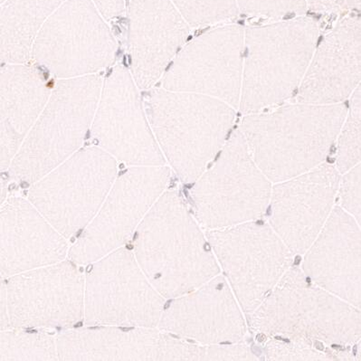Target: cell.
Segmentation results:
<instances>
[{"instance_id":"35","label":"cell","mask_w":361,"mask_h":361,"mask_svg":"<svg viewBox=\"0 0 361 361\" xmlns=\"http://www.w3.org/2000/svg\"><path fill=\"white\" fill-rule=\"evenodd\" d=\"M6 192H8V186H6V182L0 176V207L3 205L6 200Z\"/></svg>"},{"instance_id":"10","label":"cell","mask_w":361,"mask_h":361,"mask_svg":"<svg viewBox=\"0 0 361 361\" xmlns=\"http://www.w3.org/2000/svg\"><path fill=\"white\" fill-rule=\"evenodd\" d=\"M205 233L245 314L261 305L293 264L295 255L261 219Z\"/></svg>"},{"instance_id":"32","label":"cell","mask_w":361,"mask_h":361,"mask_svg":"<svg viewBox=\"0 0 361 361\" xmlns=\"http://www.w3.org/2000/svg\"><path fill=\"white\" fill-rule=\"evenodd\" d=\"M307 8L319 14H340L360 8V0H306Z\"/></svg>"},{"instance_id":"20","label":"cell","mask_w":361,"mask_h":361,"mask_svg":"<svg viewBox=\"0 0 361 361\" xmlns=\"http://www.w3.org/2000/svg\"><path fill=\"white\" fill-rule=\"evenodd\" d=\"M360 17L345 16L316 46L293 102L343 103L360 85Z\"/></svg>"},{"instance_id":"29","label":"cell","mask_w":361,"mask_h":361,"mask_svg":"<svg viewBox=\"0 0 361 361\" xmlns=\"http://www.w3.org/2000/svg\"><path fill=\"white\" fill-rule=\"evenodd\" d=\"M238 11L252 17H299L307 11L306 0H236Z\"/></svg>"},{"instance_id":"16","label":"cell","mask_w":361,"mask_h":361,"mask_svg":"<svg viewBox=\"0 0 361 361\" xmlns=\"http://www.w3.org/2000/svg\"><path fill=\"white\" fill-rule=\"evenodd\" d=\"M341 173L324 162L271 187L267 222L295 255H302L327 221L336 202Z\"/></svg>"},{"instance_id":"27","label":"cell","mask_w":361,"mask_h":361,"mask_svg":"<svg viewBox=\"0 0 361 361\" xmlns=\"http://www.w3.org/2000/svg\"><path fill=\"white\" fill-rule=\"evenodd\" d=\"M265 360L270 361H327V360H357L350 349L322 350L310 346L283 338H267L263 343Z\"/></svg>"},{"instance_id":"7","label":"cell","mask_w":361,"mask_h":361,"mask_svg":"<svg viewBox=\"0 0 361 361\" xmlns=\"http://www.w3.org/2000/svg\"><path fill=\"white\" fill-rule=\"evenodd\" d=\"M192 184L191 207L204 231L260 219L269 206L271 182L255 164L239 130Z\"/></svg>"},{"instance_id":"28","label":"cell","mask_w":361,"mask_h":361,"mask_svg":"<svg viewBox=\"0 0 361 361\" xmlns=\"http://www.w3.org/2000/svg\"><path fill=\"white\" fill-rule=\"evenodd\" d=\"M190 27L222 23L238 14L236 0H171Z\"/></svg>"},{"instance_id":"13","label":"cell","mask_w":361,"mask_h":361,"mask_svg":"<svg viewBox=\"0 0 361 361\" xmlns=\"http://www.w3.org/2000/svg\"><path fill=\"white\" fill-rule=\"evenodd\" d=\"M245 28L224 25L200 35L176 54L162 75V88L240 103Z\"/></svg>"},{"instance_id":"14","label":"cell","mask_w":361,"mask_h":361,"mask_svg":"<svg viewBox=\"0 0 361 361\" xmlns=\"http://www.w3.org/2000/svg\"><path fill=\"white\" fill-rule=\"evenodd\" d=\"M137 88L123 65L111 70L103 80L91 138L95 146L130 167L165 165Z\"/></svg>"},{"instance_id":"4","label":"cell","mask_w":361,"mask_h":361,"mask_svg":"<svg viewBox=\"0 0 361 361\" xmlns=\"http://www.w3.org/2000/svg\"><path fill=\"white\" fill-rule=\"evenodd\" d=\"M142 101L166 161L182 182L194 183L228 140L235 109L219 99L163 88L146 92Z\"/></svg>"},{"instance_id":"25","label":"cell","mask_w":361,"mask_h":361,"mask_svg":"<svg viewBox=\"0 0 361 361\" xmlns=\"http://www.w3.org/2000/svg\"><path fill=\"white\" fill-rule=\"evenodd\" d=\"M59 360L56 338L20 329L0 331V361Z\"/></svg>"},{"instance_id":"2","label":"cell","mask_w":361,"mask_h":361,"mask_svg":"<svg viewBox=\"0 0 361 361\" xmlns=\"http://www.w3.org/2000/svg\"><path fill=\"white\" fill-rule=\"evenodd\" d=\"M348 106L292 102L245 115L241 133L255 164L273 183L290 180L325 162Z\"/></svg>"},{"instance_id":"17","label":"cell","mask_w":361,"mask_h":361,"mask_svg":"<svg viewBox=\"0 0 361 361\" xmlns=\"http://www.w3.org/2000/svg\"><path fill=\"white\" fill-rule=\"evenodd\" d=\"M59 360L200 361L203 347L156 328L101 325L62 332Z\"/></svg>"},{"instance_id":"24","label":"cell","mask_w":361,"mask_h":361,"mask_svg":"<svg viewBox=\"0 0 361 361\" xmlns=\"http://www.w3.org/2000/svg\"><path fill=\"white\" fill-rule=\"evenodd\" d=\"M66 0H6L0 6V62L27 63L38 32Z\"/></svg>"},{"instance_id":"26","label":"cell","mask_w":361,"mask_h":361,"mask_svg":"<svg viewBox=\"0 0 361 361\" xmlns=\"http://www.w3.org/2000/svg\"><path fill=\"white\" fill-rule=\"evenodd\" d=\"M360 86L351 94L350 107L338 136L336 164L341 175L360 164L361 104Z\"/></svg>"},{"instance_id":"6","label":"cell","mask_w":361,"mask_h":361,"mask_svg":"<svg viewBox=\"0 0 361 361\" xmlns=\"http://www.w3.org/2000/svg\"><path fill=\"white\" fill-rule=\"evenodd\" d=\"M102 85L97 75L57 81L8 169L12 180L33 185L81 149Z\"/></svg>"},{"instance_id":"11","label":"cell","mask_w":361,"mask_h":361,"mask_svg":"<svg viewBox=\"0 0 361 361\" xmlns=\"http://www.w3.org/2000/svg\"><path fill=\"white\" fill-rule=\"evenodd\" d=\"M92 264L85 277V325L158 327L165 298L132 251L121 247Z\"/></svg>"},{"instance_id":"19","label":"cell","mask_w":361,"mask_h":361,"mask_svg":"<svg viewBox=\"0 0 361 361\" xmlns=\"http://www.w3.org/2000/svg\"><path fill=\"white\" fill-rule=\"evenodd\" d=\"M130 72L146 90L164 75L190 35V25L171 0H129Z\"/></svg>"},{"instance_id":"33","label":"cell","mask_w":361,"mask_h":361,"mask_svg":"<svg viewBox=\"0 0 361 361\" xmlns=\"http://www.w3.org/2000/svg\"><path fill=\"white\" fill-rule=\"evenodd\" d=\"M104 19L120 17L126 11V0H92Z\"/></svg>"},{"instance_id":"8","label":"cell","mask_w":361,"mask_h":361,"mask_svg":"<svg viewBox=\"0 0 361 361\" xmlns=\"http://www.w3.org/2000/svg\"><path fill=\"white\" fill-rule=\"evenodd\" d=\"M117 175L114 157L97 146L86 147L32 185L28 200L70 238L97 215Z\"/></svg>"},{"instance_id":"23","label":"cell","mask_w":361,"mask_h":361,"mask_svg":"<svg viewBox=\"0 0 361 361\" xmlns=\"http://www.w3.org/2000/svg\"><path fill=\"white\" fill-rule=\"evenodd\" d=\"M51 91L34 66L20 63L0 68V172L11 166Z\"/></svg>"},{"instance_id":"15","label":"cell","mask_w":361,"mask_h":361,"mask_svg":"<svg viewBox=\"0 0 361 361\" xmlns=\"http://www.w3.org/2000/svg\"><path fill=\"white\" fill-rule=\"evenodd\" d=\"M6 287L11 329H68L84 317L85 277L71 260L16 274Z\"/></svg>"},{"instance_id":"5","label":"cell","mask_w":361,"mask_h":361,"mask_svg":"<svg viewBox=\"0 0 361 361\" xmlns=\"http://www.w3.org/2000/svg\"><path fill=\"white\" fill-rule=\"evenodd\" d=\"M319 36V22L305 16L245 28L243 113L268 110L295 94Z\"/></svg>"},{"instance_id":"12","label":"cell","mask_w":361,"mask_h":361,"mask_svg":"<svg viewBox=\"0 0 361 361\" xmlns=\"http://www.w3.org/2000/svg\"><path fill=\"white\" fill-rule=\"evenodd\" d=\"M171 169L133 166L117 175L97 215L69 249L70 260L89 264L126 245L165 192Z\"/></svg>"},{"instance_id":"9","label":"cell","mask_w":361,"mask_h":361,"mask_svg":"<svg viewBox=\"0 0 361 361\" xmlns=\"http://www.w3.org/2000/svg\"><path fill=\"white\" fill-rule=\"evenodd\" d=\"M117 42L92 0H66L38 32L31 59L59 79L97 75L115 61Z\"/></svg>"},{"instance_id":"31","label":"cell","mask_w":361,"mask_h":361,"mask_svg":"<svg viewBox=\"0 0 361 361\" xmlns=\"http://www.w3.org/2000/svg\"><path fill=\"white\" fill-rule=\"evenodd\" d=\"M247 343L207 345L204 361L260 360Z\"/></svg>"},{"instance_id":"21","label":"cell","mask_w":361,"mask_h":361,"mask_svg":"<svg viewBox=\"0 0 361 361\" xmlns=\"http://www.w3.org/2000/svg\"><path fill=\"white\" fill-rule=\"evenodd\" d=\"M303 255L302 270L316 286L361 305L360 224L338 205Z\"/></svg>"},{"instance_id":"3","label":"cell","mask_w":361,"mask_h":361,"mask_svg":"<svg viewBox=\"0 0 361 361\" xmlns=\"http://www.w3.org/2000/svg\"><path fill=\"white\" fill-rule=\"evenodd\" d=\"M245 315L261 343L277 338L329 350L360 341V308L316 286L293 264Z\"/></svg>"},{"instance_id":"34","label":"cell","mask_w":361,"mask_h":361,"mask_svg":"<svg viewBox=\"0 0 361 361\" xmlns=\"http://www.w3.org/2000/svg\"><path fill=\"white\" fill-rule=\"evenodd\" d=\"M9 324L8 302H6V283L0 280V331L11 329Z\"/></svg>"},{"instance_id":"18","label":"cell","mask_w":361,"mask_h":361,"mask_svg":"<svg viewBox=\"0 0 361 361\" xmlns=\"http://www.w3.org/2000/svg\"><path fill=\"white\" fill-rule=\"evenodd\" d=\"M159 330L204 345L247 343V318L225 276L173 298L163 309Z\"/></svg>"},{"instance_id":"22","label":"cell","mask_w":361,"mask_h":361,"mask_svg":"<svg viewBox=\"0 0 361 361\" xmlns=\"http://www.w3.org/2000/svg\"><path fill=\"white\" fill-rule=\"evenodd\" d=\"M68 244L39 211L23 197L0 207V276L11 277L65 260Z\"/></svg>"},{"instance_id":"30","label":"cell","mask_w":361,"mask_h":361,"mask_svg":"<svg viewBox=\"0 0 361 361\" xmlns=\"http://www.w3.org/2000/svg\"><path fill=\"white\" fill-rule=\"evenodd\" d=\"M341 178L338 195L341 209L361 221V169L360 164L350 169Z\"/></svg>"},{"instance_id":"1","label":"cell","mask_w":361,"mask_h":361,"mask_svg":"<svg viewBox=\"0 0 361 361\" xmlns=\"http://www.w3.org/2000/svg\"><path fill=\"white\" fill-rule=\"evenodd\" d=\"M204 232L177 190L165 191L140 223L134 257L165 299L193 292L221 274Z\"/></svg>"},{"instance_id":"36","label":"cell","mask_w":361,"mask_h":361,"mask_svg":"<svg viewBox=\"0 0 361 361\" xmlns=\"http://www.w3.org/2000/svg\"><path fill=\"white\" fill-rule=\"evenodd\" d=\"M6 1V0H0V6H1Z\"/></svg>"}]
</instances>
